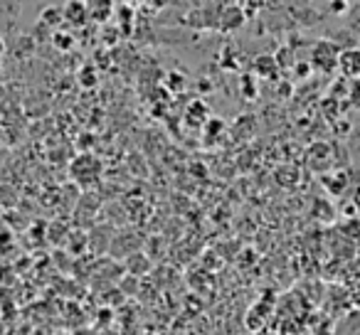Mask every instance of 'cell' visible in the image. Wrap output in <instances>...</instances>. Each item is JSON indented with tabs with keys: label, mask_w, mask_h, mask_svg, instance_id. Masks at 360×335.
Instances as JSON below:
<instances>
[{
	"label": "cell",
	"mask_w": 360,
	"mask_h": 335,
	"mask_svg": "<svg viewBox=\"0 0 360 335\" xmlns=\"http://www.w3.org/2000/svg\"><path fill=\"white\" fill-rule=\"evenodd\" d=\"M0 77H3V70H0Z\"/></svg>",
	"instance_id": "8992f818"
},
{
	"label": "cell",
	"mask_w": 360,
	"mask_h": 335,
	"mask_svg": "<svg viewBox=\"0 0 360 335\" xmlns=\"http://www.w3.org/2000/svg\"><path fill=\"white\" fill-rule=\"evenodd\" d=\"M350 11V3H345V0H335V3H328V13H333V15H343V13Z\"/></svg>",
	"instance_id": "277c9868"
},
{
	"label": "cell",
	"mask_w": 360,
	"mask_h": 335,
	"mask_svg": "<svg viewBox=\"0 0 360 335\" xmlns=\"http://www.w3.org/2000/svg\"><path fill=\"white\" fill-rule=\"evenodd\" d=\"M335 70L345 77V79H360V47H340Z\"/></svg>",
	"instance_id": "6da1fadb"
},
{
	"label": "cell",
	"mask_w": 360,
	"mask_h": 335,
	"mask_svg": "<svg viewBox=\"0 0 360 335\" xmlns=\"http://www.w3.org/2000/svg\"><path fill=\"white\" fill-rule=\"evenodd\" d=\"M3 52H6V42L0 40V57H3Z\"/></svg>",
	"instance_id": "5b68a950"
},
{
	"label": "cell",
	"mask_w": 360,
	"mask_h": 335,
	"mask_svg": "<svg viewBox=\"0 0 360 335\" xmlns=\"http://www.w3.org/2000/svg\"><path fill=\"white\" fill-rule=\"evenodd\" d=\"M338 45H333L330 40H321L314 47V65L321 67L323 72L335 70V62H338Z\"/></svg>",
	"instance_id": "7a4b0ae2"
},
{
	"label": "cell",
	"mask_w": 360,
	"mask_h": 335,
	"mask_svg": "<svg viewBox=\"0 0 360 335\" xmlns=\"http://www.w3.org/2000/svg\"><path fill=\"white\" fill-rule=\"evenodd\" d=\"M274 70H276L274 57L264 55V57H259V60H257V72H259L262 77H271V74H274Z\"/></svg>",
	"instance_id": "3957f363"
}]
</instances>
